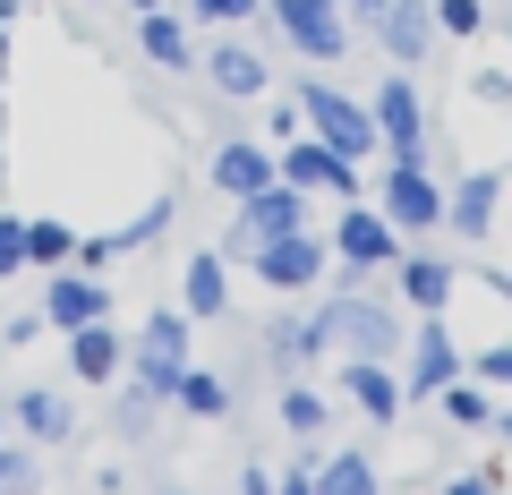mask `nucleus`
Listing matches in <instances>:
<instances>
[{"label": "nucleus", "mask_w": 512, "mask_h": 495, "mask_svg": "<svg viewBox=\"0 0 512 495\" xmlns=\"http://www.w3.org/2000/svg\"><path fill=\"white\" fill-rule=\"evenodd\" d=\"M333 265H342V291H359L367 274H393V265H402V248L410 239L393 231V222L376 214V205H342V214H333Z\"/></svg>", "instance_id": "nucleus-1"}, {"label": "nucleus", "mask_w": 512, "mask_h": 495, "mask_svg": "<svg viewBox=\"0 0 512 495\" xmlns=\"http://www.w3.org/2000/svg\"><path fill=\"white\" fill-rule=\"evenodd\" d=\"M299 111H308V137H325L342 163H367L376 154V111L359 103V94H342V86H299Z\"/></svg>", "instance_id": "nucleus-2"}, {"label": "nucleus", "mask_w": 512, "mask_h": 495, "mask_svg": "<svg viewBox=\"0 0 512 495\" xmlns=\"http://www.w3.org/2000/svg\"><path fill=\"white\" fill-rule=\"evenodd\" d=\"M308 214H316V197H299V188H256L248 205L231 214V231H222V257H256L265 239H291V231H308Z\"/></svg>", "instance_id": "nucleus-3"}, {"label": "nucleus", "mask_w": 512, "mask_h": 495, "mask_svg": "<svg viewBox=\"0 0 512 495\" xmlns=\"http://www.w3.org/2000/svg\"><path fill=\"white\" fill-rule=\"evenodd\" d=\"M274 171H282V188H299V197L359 205V163H342L325 137H291V146H274Z\"/></svg>", "instance_id": "nucleus-4"}, {"label": "nucleus", "mask_w": 512, "mask_h": 495, "mask_svg": "<svg viewBox=\"0 0 512 495\" xmlns=\"http://www.w3.org/2000/svg\"><path fill=\"white\" fill-rule=\"evenodd\" d=\"M376 214L393 222L402 239L444 231V180H436L427 163H393V171H384V188H376Z\"/></svg>", "instance_id": "nucleus-5"}, {"label": "nucleus", "mask_w": 512, "mask_h": 495, "mask_svg": "<svg viewBox=\"0 0 512 495\" xmlns=\"http://www.w3.org/2000/svg\"><path fill=\"white\" fill-rule=\"evenodd\" d=\"M367 111H376V146L393 154V163H427V103L419 86H410V69H393L376 94H367Z\"/></svg>", "instance_id": "nucleus-6"}, {"label": "nucleus", "mask_w": 512, "mask_h": 495, "mask_svg": "<svg viewBox=\"0 0 512 495\" xmlns=\"http://www.w3.org/2000/svg\"><path fill=\"white\" fill-rule=\"evenodd\" d=\"M265 9H274V35L291 43L299 60H316V69H333V60L350 52V18L333 0H265Z\"/></svg>", "instance_id": "nucleus-7"}, {"label": "nucleus", "mask_w": 512, "mask_h": 495, "mask_svg": "<svg viewBox=\"0 0 512 495\" xmlns=\"http://www.w3.org/2000/svg\"><path fill=\"white\" fill-rule=\"evenodd\" d=\"M325 265H333L325 239H316V231H291V239H265V248L248 257V274L265 282L274 299H299V291H316V282H325Z\"/></svg>", "instance_id": "nucleus-8"}, {"label": "nucleus", "mask_w": 512, "mask_h": 495, "mask_svg": "<svg viewBox=\"0 0 512 495\" xmlns=\"http://www.w3.org/2000/svg\"><path fill=\"white\" fill-rule=\"evenodd\" d=\"M453 376H461V333H453V316H419V333H410V376H402V393H410V402H436Z\"/></svg>", "instance_id": "nucleus-9"}, {"label": "nucleus", "mask_w": 512, "mask_h": 495, "mask_svg": "<svg viewBox=\"0 0 512 495\" xmlns=\"http://www.w3.org/2000/svg\"><path fill=\"white\" fill-rule=\"evenodd\" d=\"M393 291H402L410 316H453V299H461V265L436 257V248H402V265H393Z\"/></svg>", "instance_id": "nucleus-10"}, {"label": "nucleus", "mask_w": 512, "mask_h": 495, "mask_svg": "<svg viewBox=\"0 0 512 495\" xmlns=\"http://www.w3.org/2000/svg\"><path fill=\"white\" fill-rule=\"evenodd\" d=\"M103 316H111V282H103V274H77V265H60V274L43 282V325H52V333L103 325Z\"/></svg>", "instance_id": "nucleus-11"}, {"label": "nucleus", "mask_w": 512, "mask_h": 495, "mask_svg": "<svg viewBox=\"0 0 512 495\" xmlns=\"http://www.w3.org/2000/svg\"><path fill=\"white\" fill-rule=\"evenodd\" d=\"M205 180H214L231 205H248L256 188H274L282 171H274V146H265V137H222V146H214V163H205Z\"/></svg>", "instance_id": "nucleus-12"}, {"label": "nucleus", "mask_w": 512, "mask_h": 495, "mask_svg": "<svg viewBox=\"0 0 512 495\" xmlns=\"http://www.w3.org/2000/svg\"><path fill=\"white\" fill-rule=\"evenodd\" d=\"M504 171H461V188H444V231L461 239H495V205H504Z\"/></svg>", "instance_id": "nucleus-13"}, {"label": "nucleus", "mask_w": 512, "mask_h": 495, "mask_svg": "<svg viewBox=\"0 0 512 495\" xmlns=\"http://www.w3.org/2000/svg\"><path fill=\"white\" fill-rule=\"evenodd\" d=\"M205 77H214L222 103H248V94H274V60L256 52V43H214V52L197 60Z\"/></svg>", "instance_id": "nucleus-14"}, {"label": "nucleus", "mask_w": 512, "mask_h": 495, "mask_svg": "<svg viewBox=\"0 0 512 495\" xmlns=\"http://www.w3.org/2000/svg\"><path fill=\"white\" fill-rule=\"evenodd\" d=\"M376 43H384L393 69H419L427 43H436V0H393V9L376 18Z\"/></svg>", "instance_id": "nucleus-15"}, {"label": "nucleus", "mask_w": 512, "mask_h": 495, "mask_svg": "<svg viewBox=\"0 0 512 495\" xmlns=\"http://www.w3.org/2000/svg\"><path fill=\"white\" fill-rule=\"evenodd\" d=\"M342 393L359 402V419H367V427H393V419H402V402H410L402 376H393L384 359H342Z\"/></svg>", "instance_id": "nucleus-16"}, {"label": "nucleus", "mask_w": 512, "mask_h": 495, "mask_svg": "<svg viewBox=\"0 0 512 495\" xmlns=\"http://www.w3.org/2000/svg\"><path fill=\"white\" fill-rule=\"evenodd\" d=\"M180 308H188V325H214V316H231V257H222V248H197V257H188Z\"/></svg>", "instance_id": "nucleus-17"}, {"label": "nucleus", "mask_w": 512, "mask_h": 495, "mask_svg": "<svg viewBox=\"0 0 512 495\" xmlns=\"http://www.w3.org/2000/svg\"><path fill=\"white\" fill-rule=\"evenodd\" d=\"M69 376H77V385H111V376H128V333H111V316L69 333Z\"/></svg>", "instance_id": "nucleus-18"}, {"label": "nucleus", "mask_w": 512, "mask_h": 495, "mask_svg": "<svg viewBox=\"0 0 512 495\" xmlns=\"http://www.w3.org/2000/svg\"><path fill=\"white\" fill-rule=\"evenodd\" d=\"M137 52H146V69H197V35H188L180 9H146L137 18Z\"/></svg>", "instance_id": "nucleus-19"}, {"label": "nucleus", "mask_w": 512, "mask_h": 495, "mask_svg": "<svg viewBox=\"0 0 512 495\" xmlns=\"http://www.w3.org/2000/svg\"><path fill=\"white\" fill-rule=\"evenodd\" d=\"M69 427H77V410H69V393H60V385H26L18 393V436L26 444H60Z\"/></svg>", "instance_id": "nucleus-20"}, {"label": "nucleus", "mask_w": 512, "mask_h": 495, "mask_svg": "<svg viewBox=\"0 0 512 495\" xmlns=\"http://www.w3.org/2000/svg\"><path fill=\"white\" fill-rule=\"evenodd\" d=\"M171 410H180V419H222V410H231V376H214V367L188 359V367H180V393H171Z\"/></svg>", "instance_id": "nucleus-21"}, {"label": "nucleus", "mask_w": 512, "mask_h": 495, "mask_svg": "<svg viewBox=\"0 0 512 495\" xmlns=\"http://www.w3.org/2000/svg\"><path fill=\"white\" fill-rule=\"evenodd\" d=\"M316 495H384V470L350 444V453H333L325 470H316Z\"/></svg>", "instance_id": "nucleus-22"}, {"label": "nucleus", "mask_w": 512, "mask_h": 495, "mask_svg": "<svg viewBox=\"0 0 512 495\" xmlns=\"http://www.w3.org/2000/svg\"><path fill=\"white\" fill-rule=\"evenodd\" d=\"M128 350H146V359H180L188 367V308H154L146 325H137V342Z\"/></svg>", "instance_id": "nucleus-23"}, {"label": "nucleus", "mask_w": 512, "mask_h": 495, "mask_svg": "<svg viewBox=\"0 0 512 495\" xmlns=\"http://www.w3.org/2000/svg\"><path fill=\"white\" fill-rule=\"evenodd\" d=\"M69 257H77V231H69V222H52V214L26 222V265H35V274H60Z\"/></svg>", "instance_id": "nucleus-24"}, {"label": "nucleus", "mask_w": 512, "mask_h": 495, "mask_svg": "<svg viewBox=\"0 0 512 495\" xmlns=\"http://www.w3.org/2000/svg\"><path fill=\"white\" fill-rule=\"evenodd\" d=\"M436 410H444L453 427H495V393L478 385V376H453V385L436 393Z\"/></svg>", "instance_id": "nucleus-25"}, {"label": "nucleus", "mask_w": 512, "mask_h": 495, "mask_svg": "<svg viewBox=\"0 0 512 495\" xmlns=\"http://www.w3.org/2000/svg\"><path fill=\"white\" fill-rule=\"evenodd\" d=\"M274 419L291 427V436H316V427L333 419V402H325V393H316V385H282V402H274Z\"/></svg>", "instance_id": "nucleus-26"}, {"label": "nucleus", "mask_w": 512, "mask_h": 495, "mask_svg": "<svg viewBox=\"0 0 512 495\" xmlns=\"http://www.w3.org/2000/svg\"><path fill=\"white\" fill-rule=\"evenodd\" d=\"M128 385L154 393V402H171V393H180V359H146V350H128Z\"/></svg>", "instance_id": "nucleus-27"}, {"label": "nucleus", "mask_w": 512, "mask_h": 495, "mask_svg": "<svg viewBox=\"0 0 512 495\" xmlns=\"http://www.w3.org/2000/svg\"><path fill=\"white\" fill-rule=\"evenodd\" d=\"M436 35H453V43L487 35V0H436Z\"/></svg>", "instance_id": "nucleus-28"}, {"label": "nucleus", "mask_w": 512, "mask_h": 495, "mask_svg": "<svg viewBox=\"0 0 512 495\" xmlns=\"http://www.w3.org/2000/svg\"><path fill=\"white\" fill-rule=\"evenodd\" d=\"M26 274V214L18 205H0V282Z\"/></svg>", "instance_id": "nucleus-29"}, {"label": "nucleus", "mask_w": 512, "mask_h": 495, "mask_svg": "<svg viewBox=\"0 0 512 495\" xmlns=\"http://www.w3.org/2000/svg\"><path fill=\"white\" fill-rule=\"evenodd\" d=\"M291 137H308V111H299V94H274V111H265V146H291Z\"/></svg>", "instance_id": "nucleus-30"}, {"label": "nucleus", "mask_w": 512, "mask_h": 495, "mask_svg": "<svg viewBox=\"0 0 512 495\" xmlns=\"http://www.w3.org/2000/svg\"><path fill=\"white\" fill-rule=\"evenodd\" d=\"M26 487H35V453L0 436V495H26Z\"/></svg>", "instance_id": "nucleus-31"}, {"label": "nucleus", "mask_w": 512, "mask_h": 495, "mask_svg": "<svg viewBox=\"0 0 512 495\" xmlns=\"http://www.w3.org/2000/svg\"><path fill=\"white\" fill-rule=\"evenodd\" d=\"M461 376H478V385H504V393H512V342H487L470 367H461Z\"/></svg>", "instance_id": "nucleus-32"}, {"label": "nucleus", "mask_w": 512, "mask_h": 495, "mask_svg": "<svg viewBox=\"0 0 512 495\" xmlns=\"http://www.w3.org/2000/svg\"><path fill=\"white\" fill-rule=\"evenodd\" d=\"M188 9H197L205 26H239V18H256L265 0H188Z\"/></svg>", "instance_id": "nucleus-33"}, {"label": "nucleus", "mask_w": 512, "mask_h": 495, "mask_svg": "<svg viewBox=\"0 0 512 495\" xmlns=\"http://www.w3.org/2000/svg\"><path fill=\"white\" fill-rule=\"evenodd\" d=\"M35 333H43V308H18V316H9V325H0V342H18V350H26V342H35Z\"/></svg>", "instance_id": "nucleus-34"}, {"label": "nucleus", "mask_w": 512, "mask_h": 495, "mask_svg": "<svg viewBox=\"0 0 512 495\" xmlns=\"http://www.w3.org/2000/svg\"><path fill=\"white\" fill-rule=\"evenodd\" d=\"M470 94H478V103H512V77H504V69H478Z\"/></svg>", "instance_id": "nucleus-35"}, {"label": "nucleus", "mask_w": 512, "mask_h": 495, "mask_svg": "<svg viewBox=\"0 0 512 495\" xmlns=\"http://www.w3.org/2000/svg\"><path fill=\"white\" fill-rule=\"evenodd\" d=\"M274 495H316V470H308V461H291V470L274 478Z\"/></svg>", "instance_id": "nucleus-36"}, {"label": "nucleus", "mask_w": 512, "mask_h": 495, "mask_svg": "<svg viewBox=\"0 0 512 495\" xmlns=\"http://www.w3.org/2000/svg\"><path fill=\"white\" fill-rule=\"evenodd\" d=\"M444 495H495V470H461V478H444Z\"/></svg>", "instance_id": "nucleus-37"}, {"label": "nucleus", "mask_w": 512, "mask_h": 495, "mask_svg": "<svg viewBox=\"0 0 512 495\" xmlns=\"http://www.w3.org/2000/svg\"><path fill=\"white\" fill-rule=\"evenodd\" d=\"M274 478H282V470H265V461H248V470H239V495H274Z\"/></svg>", "instance_id": "nucleus-38"}, {"label": "nucleus", "mask_w": 512, "mask_h": 495, "mask_svg": "<svg viewBox=\"0 0 512 495\" xmlns=\"http://www.w3.org/2000/svg\"><path fill=\"white\" fill-rule=\"evenodd\" d=\"M384 9H393V0H350V18H359V26H376Z\"/></svg>", "instance_id": "nucleus-39"}, {"label": "nucleus", "mask_w": 512, "mask_h": 495, "mask_svg": "<svg viewBox=\"0 0 512 495\" xmlns=\"http://www.w3.org/2000/svg\"><path fill=\"white\" fill-rule=\"evenodd\" d=\"M0 35H18V0H0Z\"/></svg>", "instance_id": "nucleus-40"}, {"label": "nucleus", "mask_w": 512, "mask_h": 495, "mask_svg": "<svg viewBox=\"0 0 512 495\" xmlns=\"http://www.w3.org/2000/svg\"><path fill=\"white\" fill-rule=\"evenodd\" d=\"M495 436H504V444H512V402H504V410H495Z\"/></svg>", "instance_id": "nucleus-41"}, {"label": "nucleus", "mask_w": 512, "mask_h": 495, "mask_svg": "<svg viewBox=\"0 0 512 495\" xmlns=\"http://www.w3.org/2000/svg\"><path fill=\"white\" fill-rule=\"evenodd\" d=\"M9 52H18V35H0V77H9Z\"/></svg>", "instance_id": "nucleus-42"}, {"label": "nucleus", "mask_w": 512, "mask_h": 495, "mask_svg": "<svg viewBox=\"0 0 512 495\" xmlns=\"http://www.w3.org/2000/svg\"><path fill=\"white\" fill-rule=\"evenodd\" d=\"M128 9H137V18H146V9H171V0H128Z\"/></svg>", "instance_id": "nucleus-43"}, {"label": "nucleus", "mask_w": 512, "mask_h": 495, "mask_svg": "<svg viewBox=\"0 0 512 495\" xmlns=\"http://www.w3.org/2000/svg\"><path fill=\"white\" fill-rule=\"evenodd\" d=\"M0 180H9V146H0Z\"/></svg>", "instance_id": "nucleus-44"}, {"label": "nucleus", "mask_w": 512, "mask_h": 495, "mask_svg": "<svg viewBox=\"0 0 512 495\" xmlns=\"http://www.w3.org/2000/svg\"><path fill=\"white\" fill-rule=\"evenodd\" d=\"M0 436H9V410H0Z\"/></svg>", "instance_id": "nucleus-45"}, {"label": "nucleus", "mask_w": 512, "mask_h": 495, "mask_svg": "<svg viewBox=\"0 0 512 495\" xmlns=\"http://www.w3.org/2000/svg\"><path fill=\"white\" fill-rule=\"evenodd\" d=\"M333 9H350V0H333Z\"/></svg>", "instance_id": "nucleus-46"}, {"label": "nucleus", "mask_w": 512, "mask_h": 495, "mask_svg": "<svg viewBox=\"0 0 512 495\" xmlns=\"http://www.w3.org/2000/svg\"><path fill=\"white\" fill-rule=\"evenodd\" d=\"M163 495H180V487H163Z\"/></svg>", "instance_id": "nucleus-47"}, {"label": "nucleus", "mask_w": 512, "mask_h": 495, "mask_svg": "<svg viewBox=\"0 0 512 495\" xmlns=\"http://www.w3.org/2000/svg\"><path fill=\"white\" fill-rule=\"evenodd\" d=\"M504 180H512V171H504Z\"/></svg>", "instance_id": "nucleus-48"}]
</instances>
